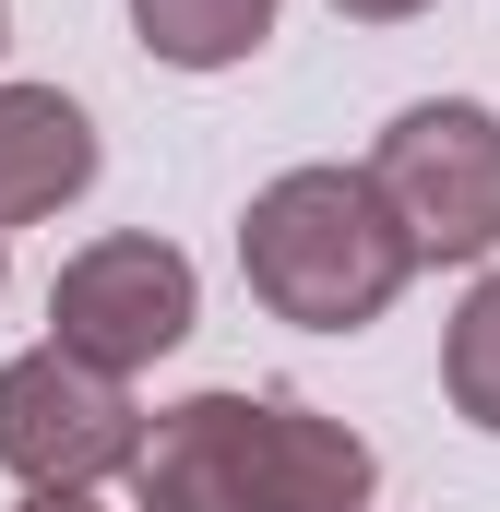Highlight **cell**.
Listing matches in <instances>:
<instances>
[{
	"instance_id": "9",
	"label": "cell",
	"mask_w": 500,
	"mask_h": 512,
	"mask_svg": "<svg viewBox=\"0 0 500 512\" xmlns=\"http://www.w3.org/2000/svg\"><path fill=\"white\" fill-rule=\"evenodd\" d=\"M334 12H346V24H417L429 0H334Z\"/></svg>"
},
{
	"instance_id": "12",
	"label": "cell",
	"mask_w": 500,
	"mask_h": 512,
	"mask_svg": "<svg viewBox=\"0 0 500 512\" xmlns=\"http://www.w3.org/2000/svg\"><path fill=\"white\" fill-rule=\"evenodd\" d=\"M0 274H12V262H0Z\"/></svg>"
},
{
	"instance_id": "10",
	"label": "cell",
	"mask_w": 500,
	"mask_h": 512,
	"mask_svg": "<svg viewBox=\"0 0 500 512\" xmlns=\"http://www.w3.org/2000/svg\"><path fill=\"white\" fill-rule=\"evenodd\" d=\"M24 512H96V489H24Z\"/></svg>"
},
{
	"instance_id": "1",
	"label": "cell",
	"mask_w": 500,
	"mask_h": 512,
	"mask_svg": "<svg viewBox=\"0 0 500 512\" xmlns=\"http://www.w3.org/2000/svg\"><path fill=\"white\" fill-rule=\"evenodd\" d=\"M381 453L298 393H179L143 417L131 512H370Z\"/></svg>"
},
{
	"instance_id": "3",
	"label": "cell",
	"mask_w": 500,
	"mask_h": 512,
	"mask_svg": "<svg viewBox=\"0 0 500 512\" xmlns=\"http://www.w3.org/2000/svg\"><path fill=\"white\" fill-rule=\"evenodd\" d=\"M370 191L417 262H489L500 251V108H477V96L393 108L370 143Z\"/></svg>"
},
{
	"instance_id": "7",
	"label": "cell",
	"mask_w": 500,
	"mask_h": 512,
	"mask_svg": "<svg viewBox=\"0 0 500 512\" xmlns=\"http://www.w3.org/2000/svg\"><path fill=\"white\" fill-rule=\"evenodd\" d=\"M131 36L167 72H239L274 36V0H131Z\"/></svg>"
},
{
	"instance_id": "11",
	"label": "cell",
	"mask_w": 500,
	"mask_h": 512,
	"mask_svg": "<svg viewBox=\"0 0 500 512\" xmlns=\"http://www.w3.org/2000/svg\"><path fill=\"white\" fill-rule=\"evenodd\" d=\"M0 48H12V0H0Z\"/></svg>"
},
{
	"instance_id": "5",
	"label": "cell",
	"mask_w": 500,
	"mask_h": 512,
	"mask_svg": "<svg viewBox=\"0 0 500 512\" xmlns=\"http://www.w3.org/2000/svg\"><path fill=\"white\" fill-rule=\"evenodd\" d=\"M131 453H143L131 382L60 358V346H24L0 370V465L24 489H108V477H131Z\"/></svg>"
},
{
	"instance_id": "2",
	"label": "cell",
	"mask_w": 500,
	"mask_h": 512,
	"mask_svg": "<svg viewBox=\"0 0 500 512\" xmlns=\"http://www.w3.org/2000/svg\"><path fill=\"white\" fill-rule=\"evenodd\" d=\"M239 274L250 298L298 334H370L381 310L417 286V251L405 227L381 215L370 167H286L262 179L239 215Z\"/></svg>"
},
{
	"instance_id": "6",
	"label": "cell",
	"mask_w": 500,
	"mask_h": 512,
	"mask_svg": "<svg viewBox=\"0 0 500 512\" xmlns=\"http://www.w3.org/2000/svg\"><path fill=\"white\" fill-rule=\"evenodd\" d=\"M96 167H108V143L60 84H0V239L60 215V203H84Z\"/></svg>"
},
{
	"instance_id": "8",
	"label": "cell",
	"mask_w": 500,
	"mask_h": 512,
	"mask_svg": "<svg viewBox=\"0 0 500 512\" xmlns=\"http://www.w3.org/2000/svg\"><path fill=\"white\" fill-rule=\"evenodd\" d=\"M441 393H453L465 429L500 441V274L465 286V310H453V334H441Z\"/></svg>"
},
{
	"instance_id": "4",
	"label": "cell",
	"mask_w": 500,
	"mask_h": 512,
	"mask_svg": "<svg viewBox=\"0 0 500 512\" xmlns=\"http://www.w3.org/2000/svg\"><path fill=\"white\" fill-rule=\"evenodd\" d=\"M191 322H203V274H191L179 239H155V227L84 239V251L60 262V286H48V346L84 358V370H108V382L179 358Z\"/></svg>"
}]
</instances>
